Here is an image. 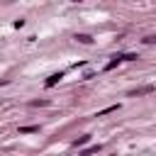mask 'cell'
Listing matches in <instances>:
<instances>
[{"label":"cell","instance_id":"3","mask_svg":"<svg viewBox=\"0 0 156 156\" xmlns=\"http://www.w3.org/2000/svg\"><path fill=\"white\" fill-rule=\"evenodd\" d=\"M119 63H122V54H117V56H112V61H110V63L105 66V71H112V68H117Z\"/></svg>","mask_w":156,"mask_h":156},{"label":"cell","instance_id":"8","mask_svg":"<svg viewBox=\"0 0 156 156\" xmlns=\"http://www.w3.org/2000/svg\"><path fill=\"white\" fill-rule=\"evenodd\" d=\"M29 105H32V107H46V105H49V100H32Z\"/></svg>","mask_w":156,"mask_h":156},{"label":"cell","instance_id":"6","mask_svg":"<svg viewBox=\"0 0 156 156\" xmlns=\"http://www.w3.org/2000/svg\"><path fill=\"white\" fill-rule=\"evenodd\" d=\"M37 132H39L37 124H32V127H20V134H37Z\"/></svg>","mask_w":156,"mask_h":156},{"label":"cell","instance_id":"7","mask_svg":"<svg viewBox=\"0 0 156 156\" xmlns=\"http://www.w3.org/2000/svg\"><path fill=\"white\" fill-rule=\"evenodd\" d=\"M88 141H90V134H83V136H78V139L73 141V146H85Z\"/></svg>","mask_w":156,"mask_h":156},{"label":"cell","instance_id":"4","mask_svg":"<svg viewBox=\"0 0 156 156\" xmlns=\"http://www.w3.org/2000/svg\"><path fill=\"white\" fill-rule=\"evenodd\" d=\"M100 149H102L100 144H93V146H88V149H83V151H80V156H93V154H98Z\"/></svg>","mask_w":156,"mask_h":156},{"label":"cell","instance_id":"5","mask_svg":"<svg viewBox=\"0 0 156 156\" xmlns=\"http://www.w3.org/2000/svg\"><path fill=\"white\" fill-rule=\"evenodd\" d=\"M76 41H80V44H93V37H90V34H76Z\"/></svg>","mask_w":156,"mask_h":156},{"label":"cell","instance_id":"9","mask_svg":"<svg viewBox=\"0 0 156 156\" xmlns=\"http://www.w3.org/2000/svg\"><path fill=\"white\" fill-rule=\"evenodd\" d=\"M115 110H119V105H112V107H105V110H100L98 115H107V112H115Z\"/></svg>","mask_w":156,"mask_h":156},{"label":"cell","instance_id":"2","mask_svg":"<svg viewBox=\"0 0 156 156\" xmlns=\"http://www.w3.org/2000/svg\"><path fill=\"white\" fill-rule=\"evenodd\" d=\"M61 78H63V71H58V73H51V76L46 78V83H44V85H46V88H51V85H56Z\"/></svg>","mask_w":156,"mask_h":156},{"label":"cell","instance_id":"11","mask_svg":"<svg viewBox=\"0 0 156 156\" xmlns=\"http://www.w3.org/2000/svg\"><path fill=\"white\" fill-rule=\"evenodd\" d=\"M0 85H7V78H0Z\"/></svg>","mask_w":156,"mask_h":156},{"label":"cell","instance_id":"10","mask_svg":"<svg viewBox=\"0 0 156 156\" xmlns=\"http://www.w3.org/2000/svg\"><path fill=\"white\" fill-rule=\"evenodd\" d=\"M144 44H156V37H144Z\"/></svg>","mask_w":156,"mask_h":156},{"label":"cell","instance_id":"1","mask_svg":"<svg viewBox=\"0 0 156 156\" xmlns=\"http://www.w3.org/2000/svg\"><path fill=\"white\" fill-rule=\"evenodd\" d=\"M149 93H154V85H141V88H136V90H129V98H136V95H149Z\"/></svg>","mask_w":156,"mask_h":156}]
</instances>
